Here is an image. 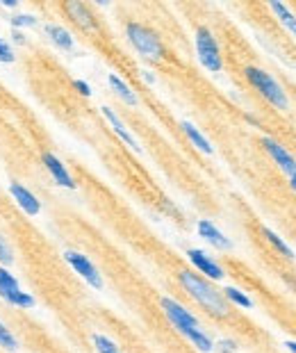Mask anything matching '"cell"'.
Listing matches in <instances>:
<instances>
[{
	"label": "cell",
	"mask_w": 296,
	"mask_h": 353,
	"mask_svg": "<svg viewBox=\"0 0 296 353\" xmlns=\"http://www.w3.org/2000/svg\"><path fill=\"white\" fill-rule=\"evenodd\" d=\"M108 82H110V87L114 89V94H116L119 98H121V101H123L125 105H130V108H137V103H139L137 94L128 87V84H125V82L121 80V77L114 75V73H110V75H108Z\"/></svg>",
	"instance_id": "cell-15"
},
{
	"label": "cell",
	"mask_w": 296,
	"mask_h": 353,
	"mask_svg": "<svg viewBox=\"0 0 296 353\" xmlns=\"http://www.w3.org/2000/svg\"><path fill=\"white\" fill-rule=\"evenodd\" d=\"M0 62H14V53H12V48L7 46L3 39H0Z\"/></svg>",
	"instance_id": "cell-24"
},
{
	"label": "cell",
	"mask_w": 296,
	"mask_h": 353,
	"mask_svg": "<svg viewBox=\"0 0 296 353\" xmlns=\"http://www.w3.org/2000/svg\"><path fill=\"white\" fill-rule=\"evenodd\" d=\"M196 55H199V62L208 71L212 73H219L223 62H221V53L219 46H217V39L212 37V32L208 27H199L196 30Z\"/></svg>",
	"instance_id": "cell-4"
},
{
	"label": "cell",
	"mask_w": 296,
	"mask_h": 353,
	"mask_svg": "<svg viewBox=\"0 0 296 353\" xmlns=\"http://www.w3.org/2000/svg\"><path fill=\"white\" fill-rule=\"evenodd\" d=\"M178 278H180V285L185 287V292L192 296L196 303H201L210 315L214 317L228 315V301H225L219 289H214L208 280H203L192 271H180Z\"/></svg>",
	"instance_id": "cell-1"
},
{
	"label": "cell",
	"mask_w": 296,
	"mask_h": 353,
	"mask_svg": "<svg viewBox=\"0 0 296 353\" xmlns=\"http://www.w3.org/2000/svg\"><path fill=\"white\" fill-rule=\"evenodd\" d=\"M187 256H189V260H192L194 267H196V269H199L201 273H206V276H210L212 280H221V278H223V269L214 263L212 258L206 256L203 251L192 249V251H187Z\"/></svg>",
	"instance_id": "cell-9"
},
{
	"label": "cell",
	"mask_w": 296,
	"mask_h": 353,
	"mask_svg": "<svg viewBox=\"0 0 296 353\" xmlns=\"http://www.w3.org/2000/svg\"><path fill=\"white\" fill-rule=\"evenodd\" d=\"M46 34L51 37V41H53L55 46L62 48V51H73V46H75V44H73V37H71V34H69L62 25L48 23V25H46Z\"/></svg>",
	"instance_id": "cell-16"
},
{
	"label": "cell",
	"mask_w": 296,
	"mask_h": 353,
	"mask_svg": "<svg viewBox=\"0 0 296 353\" xmlns=\"http://www.w3.org/2000/svg\"><path fill=\"white\" fill-rule=\"evenodd\" d=\"M101 112H103V117L108 119V123L112 125V130H114L116 135H119V139L125 141V144H128V146L132 148V151H139L137 139L130 135V130L125 128V125L121 123V119H119V117L114 114V110H112V108H108V105H105V108H101Z\"/></svg>",
	"instance_id": "cell-13"
},
{
	"label": "cell",
	"mask_w": 296,
	"mask_h": 353,
	"mask_svg": "<svg viewBox=\"0 0 296 353\" xmlns=\"http://www.w3.org/2000/svg\"><path fill=\"white\" fill-rule=\"evenodd\" d=\"M0 296L10 303V306H16V308H32L34 306V299L27 292H21L16 278L12 276L10 271L0 267Z\"/></svg>",
	"instance_id": "cell-6"
},
{
	"label": "cell",
	"mask_w": 296,
	"mask_h": 353,
	"mask_svg": "<svg viewBox=\"0 0 296 353\" xmlns=\"http://www.w3.org/2000/svg\"><path fill=\"white\" fill-rule=\"evenodd\" d=\"M73 87H75L77 91H80L82 96H91V87H89V84L84 82V80H75V82H73Z\"/></svg>",
	"instance_id": "cell-26"
},
{
	"label": "cell",
	"mask_w": 296,
	"mask_h": 353,
	"mask_svg": "<svg viewBox=\"0 0 296 353\" xmlns=\"http://www.w3.org/2000/svg\"><path fill=\"white\" fill-rule=\"evenodd\" d=\"M285 347H287V349H290L292 353H296V342H294V340H290V342H285Z\"/></svg>",
	"instance_id": "cell-28"
},
{
	"label": "cell",
	"mask_w": 296,
	"mask_h": 353,
	"mask_svg": "<svg viewBox=\"0 0 296 353\" xmlns=\"http://www.w3.org/2000/svg\"><path fill=\"white\" fill-rule=\"evenodd\" d=\"M94 347L98 353H121V349L105 335H94Z\"/></svg>",
	"instance_id": "cell-21"
},
{
	"label": "cell",
	"mask_w": 296,
	"mask_h": 353,
	"mask_svg": "<svg viewBox=\"0 0 296 353\" xmlns=\"http://www.w3.org/2000/svg\"><path fill=\"white\" fill-rule=\"evenodd\" d=\"M12 25H14V27L34 25V19H32V16H23V14H18V16H14V19H12Z\"/></svg>",
	"instance_id": "cell-25"
},
{
	"label": "cell",
	"mask_w": 296,
	"mask_h": 353,
	"mask_svg": "<svg viewBox=\"0 0 296 353\" xmlns=\"http://www.w3.org/2000/svg\"><path fill=\"white\" fill-rule=\"evenodd\" d=\"M12 251L10 246H7V242L3 237H0V265H12Z\"/></svg>",
	"instance_id": "cell-23"
},
{
	"label": "cell",
	"mask_w": 296,
	"mask_h": 353,
	"mask_svg": "<svg viewBox=\"0 0 296 353\" xmlns=\"http://www.w3.org/2000/svg\"><path fill=\"white\" fill-rule=\"evenodd\" d=\"M14 41H16V44H23V34H21L18 30L14 32Z\"/></svg>",
	"instance_id": "cell-27"
},
{
	"label": "cell",
	"mask_w": 296,
	"mask_h": 353,
	"mask_svg": "<svg viewBox=\"0 0 296 353\" xmlns=\"http://www.w3.org/2000/svg\"><path fill=\"white\" fill-rule=\"evenodd\" d=\"M271 10L278 16L280 23L285 25V30H290V34L296 39V16H294V14L287 10L283 3H278V0H271Z\"/></svg>",
	"instance_id": "cell-17"
},
{
	"label": "cell",
	"mask_w": 296,
	"mask_h": 353,
	"mask_svg": "<svg viewBox=\"0 0 296 353\" xmlns=\"http://www.w3.org/2000/svg\"><path fill=\"white\" fill-rule=\"evenodd\" d=\"M290 185H292V189H294V192H296V171L290 175Z\"/></svg>",
	"instance_id": "cell-29"
},
{
	"label": "cell",
	"mask_w": 296,
	"mask_h": 353,
	"mask_svg": "<svg viewBox=\"0 0 296 353\" xmlns=\"http://www.w3.org/2000/svg\"><path fill=\"white\" fill-rule=\"evenodd\" d=\"M246 77H249V82L267 98V101L273 105V108L287 110V105H290V103H287L285 91H283V87H280V84L273 80L269 73H264L262 69L249 66V69H246Z\"/></svg>",
	"instance_id": "cell-3"
},
{
	"label": "cell",
	"mask_w": 296,
	"mask_h": 353,
	"mask_svg": "<svg viewBox=\"0 0 296 353\" xmlns=\"http://www.w3.org/2000/svg\"><path fill=\"white\" fill-rule=\"evenodd\" d=\"M223 299L235 303V306H239V308H253V301L249 299V296H246L244 292H239V289H235V287H225Z\"/></svg>",
	"instance_id": "cell-20"
},
{
	"label": "cell",
	"mask_w": 296,
	"mask_h": 353,
	"mask_svg": "<svg viewBox=\"0 0 296 353\" xmlns=\"http://www.w3.org/2000/svg\"><path fill=\"white\" fill-rule=\"evenodd\" d=\"M199 235L206 239V242H210L214 246V249H221V251H228L230 249V239L223 235V232L217 228V226L212 221H208V219H203V221H199Z\"/></svg>",
	"instance_id": "cell-12"
},
{
	"label": "cell",
	"mask_w": 296,
	"mask_h": 353,
	"mask_svg": "<svg viewBox=\"0 0 296 353\" xmlns=\"http://www.w3.org/2000/svg\"><path fill=\"white\" fill-rule=\"evenodd\" d=\"M64 10L71 14V19L82 27V30H94V27H96L94 16H91V12L87 10V5H82V3H66Z\"/></svg>",
	"instance_id": "cell-14"
},
{
	"label": "cell",
	"mask_w": 296,
	"mask_h": 353,
	"mask_svg": "<svg viewBox=\"0 0 296 353\" xmlns=\"http://www.w3.org/2000/svg\"><path fill=\"white\" fill-rule=\"evenodd\" d=\"M128 39L130 44L137 48V53H142L146 60L158 62L164 55V46H162L160 37L153 30H148L146 25L142 23H128Z\"/></svg>",
	"instance_id": "cell-2"
},
{
	"label": "cell",
	"mask_w": 296,
	"mask_h": 353,
	"mask_svg": "<svg viewBox=\"0 0 296 353\" xmlns=\"http://www.w3.org/2000/svg\"><path fill=\"white\" fill-rule=\"evenodd\" d=\"M182 130H185V135L189 137V141H192V144H194L196 148H199L201 153H206V155L212 153V146H210V141H208L206 137H203L201 132L196 130L192 123H189V121H182Z\"/></svg>",
	"instance_id": "cell-18"
},
{
	"label": "cell",
	"mask_w": 296,
	"mask_h": 353,
	"mask_svg": "<svg viewBox=\"0 0 296 353\" xmlns=\"http://www.w3.org/2000/svg\"><path fill=\"white\" fill-rule=\"evenodd\" d=\"M64 258H66V263L75 269V273H80V276L87 280L91 287H94V289L103 287V276L98 273L96 267L91 265V260L87 256H82V253H77V251H66Z\"/></svg>",
	"instance_id": "cell-7"
},
{
	"label": "cell",
	"mask_w": 296,
	"mask_h": 353,
	"mask_svg": "<svg viewBox=\"0 0 296 353\" xmlns=\"http://www.w3.org/2000/svg\"><path fill=\"white\" fill-rule=\"evenodd\" d=\"M262 146H264V151L271 155V160L276 162V165H278L280 169H283V171H285L287 175H292V173L296 171V160L292 158L290 153L285 151L283 146L278 144V141L264 137V139H262Z\"/></svg>",
	"instance_id": "cell-8"
},
{
	"label": "cell",
	"mask_w": 296,
	"mask_h": 353,
	"mask_svg": "<svg viewBox=\"0 0 296 353\" xmlns=\"http://www.w3.org/2000/svg\"><path fill=\"white\" fill-rule=\"evenodd\" d=\"M262 235L267 237V242H269V244L273 246V249H276V251L280 253V256H285V258H294V251H292L290 246H287V244L283 242V239H280L273 230L262 228Z\"/></svg>",
	"instance_id": "cell-19"
},
{
	"label": "cell",
	"mask_w": 296,
	"mask_h": 353,
	"mask_svg": "<svg viewBox=\"0 0 296 353\" xmlns=\"http://www.w3.org/2000/svg\"><path fill=\"white\" fill-rule=\"evenodd\" d=\"M10 192L14 196V201L18 203L21 210H23L25 215L37 217L39 212H41V203H39L37 196L30 192V189H25V187H21V185H16V182H14V185H10Z\"/></svg>",
	"instance_id": "cell-10"
},
{
	"label": "cell",
	"mask_w": 296,
	"mask_h": 353,
	"mask_svg": "<svg viewBox=\"0 0 296 353\" xmlns=\"http://www.w3.org/2000/svg\"><path fill=\"white\" fill-rule=\"evenodd\" d=\"M160 306L162 310H164V315H166V319L173 324V328L178 330V333L182 335H189L192 330H199V319L189 313L187 308H182L178 301H173V299H169V296H164V299L160 301Z\"/></svg>",
	"instance_id": "cell-5"
},
{
	"label": "cell",
	"mask_w": 296,
	"mask_h": 353,
	"mask_svg": "<svg viewBox=\"0 0 296 353\" xmlns=\"http://www.w3.org/2000/svg\"><path fill=\"white\" fill-rule=\"evenodd\" d=\"M0 347L7 349V351H16L18 349V342L16 337L10 333V328H5L3 324H0Z\"/></svg>",
	"instance_id": "cell-22"
},
{
	"label": "cell",
	"mask_w": 296,
	"mask_h": 353,
	"mask_svg": "<svg viewBox=\"0 0 296 353\" xmlns=\"http://www.w3.org/2000/svg\"><path fill=\"white\" fill-rule=\"evenodd\" d=\"M44 165H46L48 171H51V175L55 178L58 185L66 187V189H75V180L71 178V173L66 171V167L62 165L53 153H44Z\"/></svg>",
	"instance_id": "cell-11"
}]
</instances>
